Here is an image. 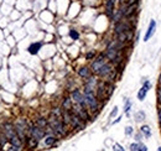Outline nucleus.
Here are the masks:
<instances>
[{"label":"nucleus","mask_w":161,"mask_h":151,"mask_svg":"<svg viewBox=\"0 0 161 151\" xmlns=\"http://www.w3.org/2000/svg\"><path fill=\"white\" fill-rule=\"evenodd\" d=\"M83 95H84V99H86V103H87L88 109H89L92 113H96L98 110V108H99V102H98L97 95L94 94V90L84 87Z\"/></svg>","instance_id":"1"},{"label":"nucleus","mask_w":161,"mask_h":151,"mask_svg":"<svg viewBox=\"0 0 161 151\" xmlns=\"http://www.w3.org/2000/svg\"><path fill=\"white\" fill-rule=\"evenodd\" d=\"M72 112L74 113V114H77L80 119L82 120H84V121H87V120H90V117H89V113H88V110L86 108H83V107H80V105H78V104H74L73 107H72Z\"/></svg>","instance_id":"2"},{"label":"nucleus","mask_w":161,"mask_h":151,"mask_svg":"<svg viewBox=\"0 0 161 151\" xmlns=\"http://www.w3.org/2000/svg\"><path fill=\"white\" fill-rule=\"evenodd\" d=\"M107 56H105V53H102V54H99V56L93 61V63H92V66H90V68L92 70L90 71H93L94 73H97L98 71H99V68L104 64V63H107Z\"/></svg>","instance_id":"3"},{"label":"nucleus","mask_w":161,"mask_h":151,"mask_svg":"<svg viewBox=\"0 0 161 151\" xmlns=\"http://www.w3.org/2000/svg\"><path fill=\"white\" fill-rule=\"evenodd\" d=\"M3 133L6 135V138L10 140L12 136L16 135V130H15V125L11 124V123H4L3 124Z\"/></svg>","instance_id":"4"},{"label":"nucleus","mask_w":161,"mask_h":151,"mask_svg":"<svg viewBox=\"0 0 161 151\" xmlns=\"http://www.w3.org/2000/svg\"><path fill=\"white\" fill-rule=\"evenodd\" d=\"M71 125H72L74 129L82 130V129L84 128V120H82L77 114H74V113L72 112V114H71Z\"/></svg>","instance_id":"5"},{"label":"nucleus","mask_w":161,"mask_h":151,"mask_svg":"<svg viewBox=\"0 0 161 151\" xmlns=\"http://www.w3.org/2000/svg\"><path fill=\"white\" fill-rule=\"evenodd\" d=\"M131 30V27L130 25L126 22V21H123V20H120L118 22H115V26H114V31L115 34H120V32H125V31H129Z\"/></svg>","instance_id":"6"},{"label":"nucleus","mask_w":161,"mask_h":151,"mask_svg":"<svg viewBox=\"0 0 161 151\" xmlns=\"http://www.w3.org/2000/svg\"><path fill=\"white\" fill-rule=\"evenodd\" d=\"M30 133H31V136H34V138L37 139V140H41L44 136H45V134H46L45 129L40 128V126H37V125L31 126V128H30Z\"/></svg>","instance_id":"7"},{"label":"nucleus","mask_w":161,"mask_h":151,"mask_svg":"<svg viewBox=\"0 0 161 151\" xmlns=\"http://www.w3.org/2000/svg\"><path fill=\"white\" fill-rule=\"evenodd\" d=\"M113 71H114V70H113V66H112L110 63H104V64L99 68V71L97 72V74L100 76V77H105V78H107Z\"/></svg>","instance_id":"8"},{"label":"nucleus","mask_w":161,"mask_h":151,"mask_svg":"<svg viewBox=\"0 0 161 151\" xmlns=\"http://www.w3.org/2000/svg\"><path fill=\"white\" fill-rule=\"evenodd\" d=\"M150 87H151L150 82H149V80H146L145 83L143 84V87L140 88V90L138 92V99H139V100H144V99H145V97H146L147 92H149Z\"/></svg>","instance_id":"9"},{"label":"nucleus","mask_w":161,"mask_h":151,"mask_svg":"<svg viewBox=\"0 0 161 151\" xmlns=\"http://www.w3.org/2000/svg\"><path fill=\"white\" fill-rule=\"evenodd\" d=\"M155 30H156V21L155 20H151L150 24H149V27H147V30H146V34L144 36V41H145V42H146V41H149L153 37Z\"/></svg>","instance_id":"10"},{"label":"nucleus","mask_w":161,"mask_h":151,"mask_svg":"<svg viewBox=\"0 0 161 151\" xmlns=\"http://www.w3.org/2000/svg\"><path fill=\"white\" fill-rule=\"evenodd\" d=\"M114 6H115L114 0H107L105 2V11L109 18H113V15H114Z\"/></svg>","instance_id":"11"},{"label":"nucleus","mask_w":161,"mask_h":151,"mask_svg":"<svg viewBox=\"0 0 161 151\" xmlns=\"http://www.w3.org/2000/svg\"><path fill=\"white\" fill-rule=\"evenodd\" d=\"M41 47H42V42H34V44H31V45L29 46L28 51H29L31 54H36L40 50H41Z\"/></svg>","instance_id":"12"},{"label":"nucleus","mask_w":161,"mask_h":151,"mask_svg":"<svg viewBox=\"0 0 161 151\" xmlns=\"http://www.w3.org/2000/svg\"><path fill=\"white\" fill-rule=\"evenodd\" d=\"M73 107V100L72 98H64L62 102V109L63 110H72Z\"/></svg>","instance_id":"13"},{"label":"nucleus","mask_w":161,"mask_h":151,"mask_svg":"<svg viewBox=\"0 0 161 151\" xmlns=\"http://www.w3.org/2000/svg\"><path fill=\"white\" fill-rule=\"evenodd\" d=\"M78 74H79V77L87 79L88 77H90V70L88 67H82V68H79V70H78Z\"/></svg>","instance_id":"14"},{"label":"nucleus","mask_w":161,"mask_h":151,"mask_svg":"<svg viewBox=\"0 0 161 151\" xmlns=\"http://www.w3.org/2000/svg\"><path fill=\"white\" fill-rule=\"evenodd\" d=\"M36 125L40 126V128H42V129H46L48 126V120L45 119V118H38L36 120Z\"/></svg>","instance_id":"15"},{"label":"nucleus","mask_w":161,"mask_h":151,"mask_svg":"<svg viewBox=\"0 0 161 151\" xmlns=\"http://www.w3.org/2000/svg\"><path fill=\"white\" fill-rule=\"evenodd\" d=\"M57 139H56V136H53V135H48L47 138L45 139V145L46 146H52L53 144H56Z\"/></svg>","instance_id":"16"},{"label":"nucleus","mask_w":161,"mask_h":151,"mask_svg":"<svg viewBox=\"0 0 161 151\" xmlns=\"http://www.w3.org/2000/svg\"><path fill=\"white\" fill-rule=\"evenodd\" d=\"M141 133L146 136V138H150V136H151L150 126H149V125H143V126H141Z\"/></svg>","instance_id":"17"},{"label":"nucleus","mask_w":161,"mask_h":151,"mask_svg":"<svg viewBox=\"0 0 161 151\" xmlns=\"http://www.w3.org/2000/svg\"><path fill=\"white\" fill-rule=\"evenodd\" d=\"M9 139L6 138V135L3 133V134H0V146H2V149H4V146L8 144Z\"/></svg>","instance_id":"18"},{"label":"nucleus","mask_w":161,"mask_h":151,"mask_svg":"<svg viewBox=\"0 0 161 151\" xmlns=\"http://www.w3.org/2000/svg\"><path fill=\"white\" fill-rule=\"evenodd\" d=\"M26 140H28V144H29V146H30V147H35V146L38 144V140H37V139H35L34 136H31V138L26 139Z\"/></svg>","instance_id":"19"},{"label":"nucleus","mask_w":161,"mask_h":151,"mask_svg":"<svg viewBox=\"0 0 161 151\" xmlns=\"http://www.w3.org/2000/svg\"><path fill=\"white\" fill-rule=\"evenodd\" d=\"M145 119V113L144 112H138V113H135V120L136 121H143Z\"/></svg>","instance_id":"20"},{"label":"nucleus","mask_w":161,"mask_h":151,"mask_svg":"<svg viewBox=\"0 0 161 151\" xmlns=\"http://www.w3.org/2000/svg\"><path fill=\"white\" fill-rule=\"evenodd\" d=\"M70 36H71V38H72V40H78L79 34H78V31H77V30H71V31H70Z\"/></svg>","instance_id":"21"},{"label":"nucleus","mask_w":161,"mask_h":151,"mask_svg":"<svg viewBox=\"0 0 161 151\" xmlns=\"http://www.w3.org/2000/svg\"><path fill=\"white\" fill-rule=\"evenodd\" d=\"M130 108H131V102H130L129 99H126V102H125V107H124V112H125L126 114H129Z\"/></svg>","instance_id":"22"},{"label":"nucleus","mask_w":161,"mask_h":151,"mask_svg":"<svg viewBox=\"0 0 161 151\" xmlns=\"http://www.w3.org/2000/svg\"><path fill=\"white\" fill-rule=\"evenodd\" d=\"M157 102H159V105L161 107V86L157 88Z\"/></svg>","instance_id":"23"},{"label":"nucleus","mask_w":161,"mask_h":151,"mask_svg":"<svg viewBox=\"0 0 161 151\" xmlns=\"http://www.w3.org/2000/svg\"><path fill=\"white\" fill-rule=\"evenodd\" d=\"M113 150H114V151H125V150H124L122 146H120L119 144H114V146H113Z\"/></svg>","instance_id":"24"},{"label":"nucleus","mask_w":161,"mask_h":151,"mask_svg":"<svg viewBox=\"0 0 161 151\" xmlns=\"http://www.w3.org/2000/svg\"><path fill=\"white\" fill-rule=\"evenodd\" d=\"M136 151H147V147L144 144H139L138 145V150Z\"/></svg>","instance_id":"25"},{"label":"nucleus","mask_w":161,"mask_h":151,"mask_svg":"<svg viewBox=\"0 0 161 151\" xmlns=\"http://www.w3.org/2000/svg\"><path fill=\"white\" fill-rule=\"evenodd\" d=\"M94 56H96L94 52H88V53L86 54V58H87V60H92V58H94Z\"/></svg>","instance_id":"26"},{"label":"nucleus","mask_w":161,"mask_h":151,"mask_svg":"<svg viewBox=\"0 0 161 151\" xmlns=\"http://www.w3.org/2000/svg\"><path fill=\"white\" fill-rule=\"evenodd\" d=\"M138 145H139V144H136V143L131 144V145H130V151H136V150H138Z\"/></svg>","instance_id":"27"},{"label":"nucleus","mask_w":161,"mask_h":151,"mask_svg":"<svg viewBox=\"0 0 161 151\" xmlns=\"http://www.w3.org/2000/svg\"><path fill=\"white\" fill-rule=\"evenodd\" d=\"M125 134H126V135H131V134H133V128H131V126H128V128L125 129Z\"/></svg>","instance_id":"28"},{"label":"nucleus","mask_w":161,"mask_h":151,"mask_svg":"<svg viewBox=\"0 0 161 151\" xmlns=\"http://www.w3.org/2000/svg\"><path fill=\"white\" fill-rule=\"evenodd\" d=\"M9 151H20V147H18V146H14L12 145L11 147H10V150Z\"/></svg>","instance_id":"29"},{"label":"nucleus","mask_w":161,"mask_h":151,"mask_svg":"<svg viewBox=\"0 0 161 151\" xmlns=\"http://www.w3.org/2000/svg\"><path fill=\"white\" fill-rule=\"evenodd\" d=\"M117 113H118V108H117V107H115V108H114V109H113V112H112V113H110V117H112V118H113V117H114V115H115V114H117Z\"/></svg>","instance_id":"30"},{"label":"nucleus","mask_w":161,"mask_h":151,"mask_svg":"<svg viewBox=\"0 0 161 151\" xmlns=\"http://www.w3.org/2000/svg\"><path fill=\"white\" fill-rule=\"evenodd\" d=\"M159 121H160V125H161V107L159 109Z\"/></svg>","instance_id":"31"},{"label":"nucleus","mask_w":161,"mask_h":151,"mask_svg":"<svg viewBox=\"0 0 161 151\" xmlns=\"http://www.w3.org/2000/svg\"><path fill=\"white\" fill-rule=\"evenodd\" d=\"M157 151H161V147H159V150H157Z\"/></svg>","instance_id":"32"}]
</instances>
